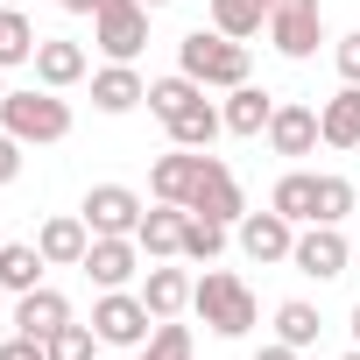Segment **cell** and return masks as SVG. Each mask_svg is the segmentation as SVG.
I'll list each match as a JSON object with an SVG mask.
<instances>
[{
	"mask_svg": "<svg viewBox=\"0 0 360 360\" xmlns=\"http://www.w3.org/2000/svg\"><path fill=\"white\" fill-rule=\"evenodd\" d=\"M176 71L198 78L205 92H212V85L233 92V85H248V43H233V36H219V29H191L184 43H176Z\"/></svg>",
	"mask_w": 360,
	"mask_h": 360,
	"instance_id": "6da1fadb",
	"label": "cell"
},
{
	"mask_svg": "<svg viewBox=\"0 0 360 360\" xmlns=\"http://www.w3.org/2000/svg\"><path fill=\"white\" fill-rule=\"evenodd\" d=\"M191 311L219 332V339H240V332H255V290L240 283V276H226V269H205L198 276V290H191Z\"/></svg>",
	"mask_w": 360,
	"mask_h": 360,
	"instance_id": "7a4b0ae2",
	"label": "cell"
},
{
	"mask_svg": "<svg viewBox=\"0 0 360 360\" xmlns=\"http://www.w3.org/2000/svg\"><path fill=\"white\" fill-rule=\"evenodd\" d=\"M0 127L15 141H64L71 134V106L43 85V92H8L0 99Z\"/></svg>",
	"mask_w": 360,
	"mask_h": 360,
	"instance_id": "3957f363",
	"label": "cell"
},
{
	"mask_svg": "<svg viewBox=\"0 0 360 360\" xmlns=\"http://www.w3.org/2000/svg\"><path fill=\"white\" fill-rule=\"evenodd\" d=\"M92 332H99V346H148V304H141V290L127 297V290H99V304H92Z\"/></svg>",
	"mask_w": 360,
	"mask_h": 360,
	"instance_id": "277c9868",
	"label": "cell"
},
{
	"mask_svg": "<svg viewBox=\"0 0 360 360\" xmlns=\"http://www.w3.org/2000/svg\"><path fill=\"white\" fill-rule=\"evenodd\" d=\"M92 43L113 57V64H134L141 57V43H148V8H141V0H106V8L92 15Z\"/></svg>",
	"mask_w": 360,
	"mask_h": 360,
	"instance_id": "5b68a950",
	"label": "cell"
},
{
	"mask_svg": "<svg viewBox=\"0 0 360 360\" xmlns=\"http://www.w3.org/2000/svg\"><path fill=\"white\" fill-rule=\"evenodd\" d=\"M269 43L290 57V64H304V57H318V43H325V22H318V0H276V15H269Z\"/></svg>",
	"mask_w": 360,
	"mask_h": 360,
	"instance_id": "8992f818",
	"label": "cell"
},
{
	"mask_svg": "<svg viewBox=\"0 0 360 360\" xmlns=\"http://www.w3.org/2000/svg\"><path fill=\"white\" fill-rule=\"evenodd\" d=\"M212 162H219L212 148H176V155H155L148 191H155L162 205H191V191L205 184V169H212Z\"/></svg>",
	"mask_w": 360,
	"mask_h": 360,
	"instance_id": "52a82bcc",
	"label": "cell"
},
{
	"mask_svg": "<svg viewBox=\"0 0 360 360\" xmlns=\"http://www.w3.org/2000/svg\"><path fill=\"white\" fill-rule=\"evenodd\" d=\"M346 255H353V248H346V233L311 219V226L297 233V248H290V269H297V276H318V283H332V276H346Z\"/></svg>",
	"mask_w": 360,
	"mask_h": 360,
	"instance_id": "ba28073f",
	"label": "cell"
},
{
	"mask_svg": "<svg viewBox=\"0 0 360 360\" xmlns=\"http://www.w3.org/2000/svg\"><path fill=\"white\" fill-rule=\"evenodd\" d=\"M99 290H127L134 283V269H141V248L127 240V233H92V248H85V262H78Z\"/></svg>",
	"mask_w": 360,
	"mask_h": 360,
	"instance_id": "9c48e42d",
	"label": "cell"
},
{
	"mask_svg": "<svg viewBox=\"0 0 360 360\" xmlns=\"http://www.w3.org/2000/svg\"><path fill=\"white\" fill-rule=\"evenodd\" d=\"M85 226H92V233H127V240H134L141 198H134L127 184H92V191H85Z\"/></svg>",
	"mask_w": 360,
	"mask_h": 360,
	"instance_id": "30bf717a",
	"label": "cell"
},
{
	"mask_svg": "<svg viewBox=\"0 0 360 360\" xmlns=\"http://www.w3.org/2000/svg\"><path fill=\"white\" fill-rule=\"evenodd\" d=\"M290 248H297V226L269 205V212H240V255L248 262H290Z\"/></svg>",
	"mask_w": 360,
	"mask_h": 360,
	"instance_id": "8fae6325",
	"label": "cell"
},
{
	"mask_svg": "<svg viewBox=\"0 0 360 360\" xmlns=\"http://www.w3.org/2000/svg\"><path fill=\"white\" fill-rule=\"evenodd\" d=\"M36 248H43V262H50V269H78V262H85V248H92L85 212H57V219H43Z\"/></svg>",
	"mask_w": 360,
	"mask_h": 360,
	"instance_id": "7c38bea8",
	"label": "cell"
},
{
	"mask_svg": "<svg viewBox=\"0 0 360 360\" xmlns=\"http://www.w3.org/2000/svg\"><path fill=\"white\" fill-rule=\"evenodd\" d=\"M184 205H162L155 198V212H141V226H134V248L148 255V262H169V255H184Z\"/></svg>",
	"mask_w": 360,
	"mask_h": 360,
	"instance_id": "4fadbf2b",
	"label": "cell"
},
{
	"mask_svg": "<svg viewBox=\"0 0 360 360\" xmlns=\"http://www.w3.org/2000/svg\"><path fill=\"white\" fill-rule=\"evenodd\" d=\"M325 134H318V113L297 106V99H276V120H269V148L276 155H311Z\"/></svg>",
	"mask_w": 360,
	"mask_h": 360,
	"instance_id": "5bb4252c",
	"label": "cell"
},
{
	"mask_svg": "<svg viewBox=\"0 0 360 360\" xmlns=\"http://www.w3.org/2000/svg\"><path fill=\"white\" fill-rule=\"evenodd\" d=\"M191 290H198V276H184V269H148V276H141L148 318H184V311H191Z\"/></svg>",
	"mask_w": 360,
	"mask_h": 360,
	"instance_id": "9a60e30c",
	"label": "cell"
},
{
	"mask_svg": "<svg viewBox=\"0 0 360 360\" xmlns=\"http://www.w3.org/2000/svg\"><path fill=\"white\" fill-rule=\"evenodd\" d=\"M184 212H205V219H219V226H233V219L248 212V205H240V184H233V169H226V162H212V169H205V184L191 191V205H184Z\"/></svg>",
	"mask_w": 360,
	"mask_h": 360,
	"instance_id": "2e32d148",
	"label": "cell"
},
{
	"mask_svg": "<svg viewBox=\"0 0 360 360\" xmlns=\"http://www.w3.org/2000/svg\"><path fill=\"white\" fill-rule=\"evenodd\" d=\"M141 99H148V85H141L134 64H106V71H92V106H99V113H127V106H141Z\"/></svg>",
	"mask_w": 360,
	"mask_h": 360,
	"instance_id": "e0dca14e",
	"label": "cell"
},
{
	"mask_svg": "<svg viewBox=\"0 0 360 360\" xmlns=\"http://www.w3.org/2000/svg\"><path fill=\"white\" fill-rule=\"evenodd\" d=\"M57 325H71V304L50 290V283H36V290H22V304H15V332H36V339H50Z\"/></svg>",
	"mask_w": 360,
	"mask_h": 360,
	"instance_id": "ac0fdd59",
	"label": "cell"
},
{
	"mask_svg": "<svg viewBox=\"0 0 360 360\" xmlns=\"http://www.w3.org/2000/svg\"><path fill=\"white\" fill-rule=\"evenodd\" d=\"M318 134L332 148H360V85H339L325 106H318Z\"/></svg>",
	"mask_w": 360,
	"mask_h": 360,
	"instance_id": "d6986e66",
	"label": "cell"
},
{
	"mask_svg": "<svg viewBox=\"0 0 360 360\" xmlns=\"http://www.w3.org/2000/svg\"><path fill=\"white\" fill-rule=\"evenodd\" d=\"M162 127H169V141H176V148H212V141H219V127H226V113L198 92L184 113H176V120H162Z\"/></svg>",
	"mask_w": 360,
	"mask_h": 360,
	"instance_id": "ffe728a7",
	"label": "cell"
},
{
	"mask_svg": "<svg viewBox=\"0 0 360 360\" xmlns=\"http://www.w3.org/2000/svg\"><path fill=\"white\" fill-rule=\"evenodd\" d=\"M36 78H43L50 92L78 85V78H85V50H78V43H64V36H43V43H36Z\"/></svg>",
	"mask_w": 360,
	"mask_h": 360,
	"instance_id": "44dd1931",
	"label": "cell"
},
{
	"mask_svg": "<svg viewBox=\"0 0 360 360\" xmlns=\"http://www.w3.org/2000/svg\"><path fill=\"white\" fill-rule=\"evenodd\" d=\"M219 113H226V134H269V120H276V99H269L262 85H233Z\"/></svg>",
	"mask_w": 360,
	"mask_h": 360,
	"instance_id": "7402d4cb",
	"label": "cell"
},
{
	"mask_svg": "<svg viewBox=\"0 0 360 360\" xmlns=\"http://www.w3.org/2000/svg\"><path fill=\"white\" fill-rule=\"evenodd\" d=\"M269 15H276V0H212V29H219V36H233V43L262 36V29H269Z\"/></svg>",
	"mask_w": 360,
	"mask_h": 360,
	"instance_id": "603a6c76",
	"label": "cell"
},
{
	"mask_svg": "<svg viewBox=\"0 0 360 360\" xmlns=\"http://www.w3.org/2000/svg\"><path fill=\"white\" fill-rule=\"evenodd\" d=\"M269 205H276L290 226H311V219H318V176H311V169H290L283 184L269 191Z\"/></svg>",
	"mask_w": 360,
	"mask_h": 360,
	"instance_id": "cb8c5ba5",
	"label": "cell"
},
{
	"mask_svg": "<svg viewBox=\"0 0 360 360\" xmlns=\"http://www.w3.org/2000/svg\"><path fill=\"white\" fill-rule=\"evenodd\" d=\"M43 269H50V262H43L36 240H8V248H0V290H15V297H22V290L43 283Z\"/></svg>",
	"mask_w": 360,
	"mask_h": 360,
	"instance_id": "d4e9b609",
	"label": "cell"
},
{
	"mask_svg": "<svg viewBox=\"0 0 360 360\" xmlns=\"http://www.w3.org/2000/svg\"><path fill=\"white\" fill-rule=\"evenodd\" d=\"M36 22L22 15V8H0V71H8V64H36Z\"/></svg>",
	"mask_w": 360,
	"mask_h": 360,
	"instance_id": "484cf974",
	"label": "cell"
},
{
	"mask_svg": "<svg viewBox=\"0 0 360 360\" xmlns=\"http://www.w3.org/2000/svg\"><path fill=\"white\" fill-rule=\"evenodd\" d=\"M318 332H325V318H318L311 304H297V297H290V304H276V339H283V346H297V353H304V346H318Z\"/></svg>",
	"mask_w": 360,
	"mask_h": 360,
	"instance_id": "4316f807",
	"label": "cell"
},
{
	"mask_svg": "<svg viewBox=\"0 0 360 360\" xmlns=\"http://www.w3.org/2000/svg\"><path fill=\"white\" fill-rule=\"evenodd\" d=\"M198 92H205V85H198V78H184V71H176V78H155V85H148V113H155V120H176Z\"/></svg>",
	"mask_w": 360,
	"mask_h": 360,
	"instance_id": "83f0119b",
	"label": "cell"
},
{
	"mask_svg": "<svg viewBox=\"0 0 360 360\" xmlns=\"http://www.w3.org/2000/svg\"><path fill=\"white\" fill-rule=\"evenodd\" d=\"M219 248H226V226L205 219V212H191L184 219V262H219Z\"/></svg>",
	"mask_w": 360,
	"mask_h": 360,
	"instance_id": "f1b7e54d",
	"label": "cell"
},
{
	"mask_svg": "<svg viewBox=\"0 0 360 360\" xmlns=\"http://www.w3.org/2000/svg\"><path fill=\"white\" fill-rule=\"evenodd\" d=\"M141 360H191V325H176V318H155Z\"/></svg>",
	"mask_w": 360,
	"mask_h": 360,
	"instance_id": "f546056e",
	"label": "cell"
},
{
	"mask_svg": "<svg viewBox=\"0 0 360 360\" xmlns=\"http://www.w3.org/2000/svg\"><path fill=\"white\" fill-rule=\"evenodd\" d=\"M353 212V184L346 176H318V226H339Z\"/></svg>",
	"mask_w": 360,
	"mask_h": 360,
	"instance_id": "4dcf8cb0",
	"label": "cell"
},
{
	"mask_svg": "<svg viewBox=\"0 0 360 360\" xmlns=\"http://www.w3.org/2000/svg\"><path fill=\"white\" fill-rule=\"evenodd\" d=\"M92 339H99L92 325H57L43 346H50V360H92Z\"/></svg>",
	"mask_w": 360,
	"mask_h": 360,
	"instance_id": "1f68e13d",
	"label": "cell"
},
{
	"mask_svg": "<svg viewBox=\"0 0 360 360\" xmlns=\"http://www.w3.org/2000/svg\"><path fill=\"white\" fill-rule=\"evenodd\" d=\"M332 64H339V78H346V85H360V29L332 43Z\"/></svg>",
	"mask_w": 360,
	"mask_h": 360,
	"instance_id": "d6a6232c",
	"label": "cell"
},
{
	"mask_svg": "<svg viewBox=\"0 0 360 360\" xmlns=\"http://www.w3.org/2000/svg\"><path fill=\"white\" fill-rule=\"evenodd\" d=\"M0 360H50V346L36 332H15V339H0Z\"/></svg>",
	"mask_w": 360,
	"mask_h": 360,
	"instance_id": "836d02e7",
	"label": "cell"
},
{
	"mask_svg": "<svg viewBox=\"0 0 360 360\" xmlns=\"http://www.w3.org/2000/svg\"><path fill=\"white\" fill-rule=\"evenodd\" d=\"M22 148H29V141H15L8 127H0V184H15V176H22Z\"/></svg>",
	"mask_w": 360,
	"mask_h": 360,
	"instance_id": "e575fe53",
	"label": "cell"
},
{
	"mask_svg": "<svg viewBox=\"0 0 360 360\" xmlns=\"http://www.w3.org/2000/svg\"><path fill=\"white\" fill-rule=\"evenodd\" d=\"M255 360H304V353H297V346H283V339H276V346H262V353H255Z\"/></svg>",
	"mask_w": 360,
	"mask_h": 360,
	"instance_id": "d590c367",
	"label": "cell"
},
{
	"mask_svg": "<svg viewBox=\"0 0 360 360\" xmlns=\"http://www.w3.org/2000/svg\"><path fill=\"white\" fill-rule=\"evenodd\" d=\"M57 8H64V15H99L106 0H57Z\"/></svg>",
	"mask_w": 360,
	"mask_h": 360,
	"instance_id": "8d00e7d4",
	"label": "cell"
},
{
	"mask_svg": "<svg viewBox=\"0 0 360 360\" xmlns=\"http://www.w3.org/2000/svg\"><path fill=\"white\" fill-rule=\"evenodd\" d=\"M353 346H360V304H353Z\"/></svg>",
	"mask_w": 360,
	"mask_h": 360,
	"instance_id": "74e56055",
	"label": "cell"
},
{
	"mask_svg": "<svg viewBox=\"0 0 360 360\" xmlns=\"http://www.w3.org/2000/svg\"><path fill=\"white\" fill-rule=\"evenodd\" d=\"M141 8H169V0H141Z\"/></svg>",
	"mask_w": 360,
	"mask_h": 360,
	"instance_id": "f35d334b",
	"label": "cell"
},
{
	"mask_svg": "<svg viewBox=\"0 0 360 360\" xmlns=\"http://www.w3.org/2000/svg\"><path fill=\"white\" fill-rule=\"evenodd\" d=\"M339 360H360V346H353V353H339Z\"/></svg>",
	"mask_w": 360,
	"mask_h": 360,
	"instance_id": "ab89813d",
	"label": "cell"
},
{
	"mask_svg": "<svg viewBox=\"0 0 360 360\" xmlns=\"http://www.w3.org/2000/svg\"><path fill=\"white\" fill-rule=\"evenodd\" d=\"M0 8H22V0H0Z\"/></svg>",
	"mask_w": 360,
	"mask_h": 360,
	"instance_id": "60d3db41",
	"label": "cell"
},
{
	"mask_svg": "<svg viewBox=\"0 0 360 360\" xmlns=\"http://www.w3.org/2000/svg\"><path fill=\"white\" fill-rule=\"evenodd\" d=\"M0 99H8V85H0Z\"/></svg>",
	"mask_w": 360,
	"mask_h": 360,
	"instance_id": "b9f144b4",
	"label": "cell"
},
{
	"mask_svg": "<svg viewBox=\"0 0 360 360\" xmlns=\"http://www.w3.org/2000/svg\"><path fill=\"white\" fill-rule=\"evenodd\" d=\"M0 248H8V240H0Z\"/></svg>",
	"mask_w": 360,
	"mask_h": 360,
	"instance_id": "7bdbcfd3",
	"label": "cell"
}]
</instances>
